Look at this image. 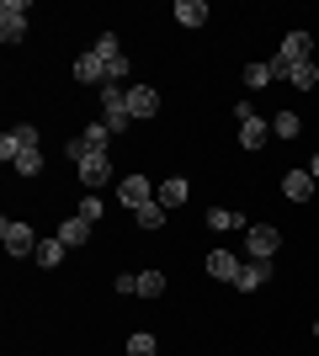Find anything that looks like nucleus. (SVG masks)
<instances>
[{"instance_id":"nucleus-11","label":"nucleus","mask_w":319,"mask_h":356,"mask_svg":"<svg viewBox=\"0 0 319 356\" xmlns=\"http://www.w3.org/2000/svg\"><path fill=\"white\" fill-rule=\"evenodd\" d=\"M186 197H192V186H186L181 176H170V181H160V192H154V202H160V208H186Z\"/></svg>"},{"instance_id":"nucleus-12","label":"nucleus","mask_w":319,"mask_h":356,"mask_svg":"<svg viewBox=\"0 0 319 356\" xmlns=\"http://www.w3.org/2000/svg\"><path fill=\"white\" fill-rule=\"evenodd\" d=\"M240 266H245V261H240L234 250H213V255H208V277H218V282H234V277H240Z\"/></svg>"},{"instance_id":"nucleus-17","label":"nucleus","mask_w":319,"mask_h":356,"mask_svg":"<svg viewBox=\"0 0 319 356\" xmlns=\"http://www.w3.org/2000/svg\"><path fill=\"white\" fill-rule=\"evenodd\" d=\"M261 282H266V261H245L240 277H234V287H240V293H256Z\"/></svg>"},{"instance_id":"nucleus-25","label":"nucleus","mask_w":319,"mask_h":356,"mask_svg":"<svg viewBox=\"0 0 319 356\" xmlns=\"http://www.w3.org/2000/svg\"><path fill=\"white\" fill-rule=\"evenodd\" d=\"M245 86H250V90L272 86V59H266V64H245Z\"/></svg>"},{"instance_id":"nucleus-10","label":"nucleus","mask_w":319,"mask_h":356,"mask_svg":"<svg viewBox=\"0 0 319 356\" xmlns=\"http://www.w3.org/2000/svg\"><path fill=\"white\" fill-rule=\"evenodd\" d=\"M277 59H288V64H309V59H314V38H309V32H288Z\"/></svg>"},{"instance_id":"nucleus-15","label":"nucleus","mask_w":319,"mask_h":356,"mask_svg":"<svg viewBox=\"0 0 319 356\" xmlns=\"http://www.w3.org/2000/svg\"><path fill=\"white\" fill-rule=\"evenodd\" d=\"M64 250H69V245H64L59 234H54V239H38V250H32V261L54 271V266H59V261H64Z\"/></svg>"},{"instance_id":"nucleus-18","label":"nucleus","mask_w":319,"mask_h":356,"mask_svg":"<svg viewBox=\"0 0 319 356\" xmlns=\"http://www.w3.org/2000/svg\"><path fill=\"white\" fill-rule=\"evenodd\" d=\"M176 22H181V27H202V22H208V6H202V0H176Z\"/></svg>"},{"instance_id":"nucleus-27","label":"nucleus","mask_w":319,"mask_h":356,"mask_svg":"<svg viewBox=\"0 0 319 356\" xmlns=\"http://www.w3.org/2000/svg\"><path fill=\"white\" fill-rule=\"evenodd\" d=\"M96 54H101V59H117V54H122L117 32H101V38H96Z\"/></svg>"},{"instance_id":"nucleus-16","label":"nucleus","mask_w":319,"mask_h":356,"mask_svg":"<svg viewBox=\"0 0 319 356\" xmlns=\"http://www.w3.org/2000/svg\"><path fill=\"white\" fill-rule=\"evenodd\" d=\"M208 229L229 234V229H250V223H245V213H234V208H208Z\"/></svg>"},{"instance_id":"nucleus-6","label":"nucleus","mask_w":319,"mask_h":356,"mask_svg":"<svg viewBox=\"0 0 319 356\" xmlns=\"http://www.w3.org/2000/svg\"><path fill=\"white\" fill-rule=\"evenodd\" d=\"M0 38H6V43H22V38H27V0H6V6H0Z\"/></svg>"},{"instance_id":"nucleus-22","label":"nucleus","mask_w":319,"mask_h":356,"mask_svg":"<svg viewBox=\"0 0 319 356\" xmlns=\"http://www.w3.org/2000/svg\"><path fill=\"white\" fill-rule=\"evenodd\" d=\"M85 144H91V154H106V138H112V128H106V122H85Z\"/></svg>"},{"instance_id":"nucleus-21","label":"nucleus","mask_w":319,"mask_h":356,"mask_svg":"<svg viewBox=\"0 0 319 356\" xmlns=\"http://www.w3.org/2000/svg\"><path fill=\"white\" fill-rule=\"evenodd\" d=\"M160 351V341H154L149 330H133V335H128V356H154Z\"/></svg>"},{"instance_id":"nucleus-7","label":"nucleus","mask_w":319,"mask_h":356,"mask_svg":"<svg viewBox=\"0 0 319 356\" xmlns=\"http://www.w3.org/2000/svg\"><path fill=\"white\" fill-rule=\"evenodd\" d=\"M75 80H80V86H96V90L106 86V59H101V54H96V48H91V54H80V59H75Z\"/></svg>"},{"instance_id":"nucleus-28","label":"nucleus","mask_w":319,"mask_h":356,"mask_svg":"<svg viewBox=\"0 0 319 356\" xmlns=\"http://www.w3.org/2000/svg\"><path fill=\"white\" fill-rule=\"evenodd\" d=\"M75 213H80V218H91V223H101V197H96V192H91V197H80V208H75Z\"/></svg>"},{"instance_id":"nucleus-13","label":"nucleus","mask_w":319,"mask_h":356,"mask_svg":"<svg viewBox=\"0 0 319 356\" xmlns=\"http://www.w3.org/2000/svg\"><path fill=\"white\" fill-rule=\"evenodd\" d=\"M91 229H96L91 218H80V213H69V218L59 223V239H64V245H69V250H80V245L91 239Z\"/></svg>"},{"instance_id":"nucleus-26","label":"nucleus","mask_w":319,"mask_h":356,"mask_svg":"<svg viewBox=\"0 0 319 356\" xmlns=\"http://www.w3.org/2000/svg\"><path fill=\"white\" fill-rule=\"evenodd\" d=\"M6 138H11L16 149H38V128H32V122H22V128H11V134H6Z\"/></svg>"},{"instance_id":"nucleus-14","label":"nucleus","mask_w":319,"mask_h":356,"mask_svg":"<svg viewBox=\"0 0 319 356\" xmlns=\"http://www.w3.org/2000/svg\"><path fill=\"white\" fill-rule=\"evenodd\" d=\"M314 186H319V181L309 176V170H288V176H282V192H288L293 202H309V197H314Z\"/></svg>"},{"instance_id":"nucleus-29","label":"nucleus","mask_w":319,"mask_h":356,"mask_svg":"<svg viewBox=\"0 0 319 356\" xmlns=\"http://www.w3.org/2000/svg\"><path fill=\"white\" fill-rule=\"evenodd\" d=\"M138 223H144V229H160V223H165V208H160V202H149V208H138Z\"/></svg>"},{"instance_id":"nucleus-31","label":"nucleus","mask_w":319,"mask_h":356,"mask_svg":"<svg viewBox=\"0 0 319 356\" xmlns=\"http://www.w3.org/2000/svg\"><path fill=\"white\" fill-rule=\"evenodd\" d=\"M112 287H117V293H138V277H133V271H122V277H117Z\"/></svg>"},{"instance_id":"nucleus-8","label":"nucleus","mask_w":319,"mask_h":356,"mask_svg":"<svg viewBox=\"0 0 319 356\" xmlns=\"http://www.w3.org/2000/svg\"><path fill=\"white\" fill-rule=\"evenodd\" d=\"M128 112H133V122L154 118V112H160V90L154 86H128Z\"/></svg>"},{"instance_id":"nucleus-32","label":"nucleus","mask_w":319,"mask_h":356,"mask_svg":"<svg viewBox=\"0 0 319 356\" xmlns=\"http://www.w3.org/2000/svg\"><path fill=\"white\" fill-rule=\"evenodd\" d=\"M309 176H314V181H319V154H314V160H309Z\"/></svg>"},{"instance_id":"nucleus-9","label":"nucleus","mask_w":319,"mask_h":356,"mask_svg":"<svg viewBox=\"0 0 319 356\" xmlns=\"http://www.w3.org/2000/svg\"><path fill=\"white\" fill-rule=\"evenodd\" d=\"M75 170H80V186H106V181H112V160H106V154H85Z\"/></svg>"},{"instance_id":"nucleus-19","label":"nucleus","mask_w":319,"mask_h":356,"mask_svg":"<svg viewBox=\"0 0 319 356\" xmlns=\"http://www.w3.org/2000/svg\"><path fill=\"white\" fill-rule=\"evenodd\" d=\"M288 80H293L298 90H314V86H319V64H314V59H309V64H288Z\"/></svg>"},{"instance_id":"nucleus-24","label":"nucleus","mask_w":319,"mask_h":356,"mask_svg":"<svg viewBox=\"0 0 319 356\" xmlns=\"http://www.w3.org/2000/svg\"><path fill=\"white\" fill-rule=\"evenodd\" d=\"M43 170V149H22L16 154V176H38Z\"/></svg>"},{"instance_id":"nucleus-30","label":"nucleus","mask_w":319,"mask_h":356,"mask_svg":"<svg viewBox=\"0 0 319 356\" xmlns=\"http://www.w3.org/2000/svg\"><path fill=\"white\" fill-rule=\"evenodd\" d=\"M64 154H69V160H85V154H91V144H85V138H69V144H64Z\"/></svg>"},{"instance_id":"nucleus-5","label":"nucleus","mask_w":319,"mask_h":356,"mask_svg":"<svg viewBox=\"0 0 319 356\" xmlns=\"http://www.w3.org/2000/svg\"><path fill=\"white\" fill-rule=\"evenodd\" d=\"M0 245H6L11 255H32V250H38V234H32L22 218H6V223H0Z\"/></svg>"},{"instance_id":"nucleus-20","label":"nucleus","mask_w":319,"mask_h":356,"mask_svg":"<svg viewBox=\"0 0 319 356\" xmlns=\"http://www.w3.org/2000/svg\"><path fill=\"white\" fill-rule=\"evenodd\" d=\"M272 134L277 138H298V134H304V118H298V112H277V118H272Z\"/></svg>"},{"instance_id":"nucleus-4","label":"nucleus","mask_w":319,"mask_h":356,"mask_svg":"<svg viewBox=\"0 0 319 356\" xmlns=\"http://www.w3.org/2000/svg\"><path fill=\"white\" fill-rule=\"evenodd\" d=\"M234 118H240V144L245 149L266 144V118H256V106H250V102H234Z\"/></svg>"},{"instance_id":"nucleus-33","label":"nucleus","mask_w":319,"mask_h":356,"mask_svg":"<svg viewBox=\"0 0 319 356\" xmlns=\"http://www.w3.org/2000/svg\"><path fill=\"white\" fill-rule=\"evenodd\" d=\"M314 341H319V319H314Z\"/></svg>"},{"instance_id":"nucleus-2","label":"nucleus","mask_w":319,"mask_h":356,"mask_svg":"<svg viewBox=\"0 0 319 356\" xmlns=\"http://www.w3.org/2000/svg\"><path fill=\"white\" fill-rule=\"evenodd\" d=\"M245 250H250V261H272L282 250V229L277 223H250L245 229Z\"/></svg>"},{"instance_id":"nucleus-3","label":"nucleus","mask_w":319,"mask_h":356,"mask_svg":"<svg viewBox=\"0 0 319 356\" xmlns=\"http://www.w3.org/2000/svg\"><path fill=\"white\" fill-rule=\"evenodd\" d=\"M154 192H160V186H154L144 170H133V176H122V181H117V202H122V208H133V213H138V208H149Z\"/></svg>"},{"instance_id":"nucleus-1","label":"nucleus","mask_w":319,"mask_h":356,"mask_svg":"<svg viewBox=\"0 0 319 356\" xmlns=\"http://www.w3.org/2000/svg\"><path fill=\"white\" fill-rule=\"evenodd\" d=\"M101 122L112 134H128L133 128V112H128V90L122 86H101Z\"/></svg>"},{"instance_id":"nucleus-23","label":"nucleus","mask_w":319,"mask_h":356,"mask_svg":"<svg viewBox=\"0 0 319 356\" xmlns=\"http://www.w3.org/2000/svg\"><path fill=\"white\" fill-rule=\"evenodd\" d=\"M165 293V271H138V298H160Z\"/></svg>"}]
</instances>
